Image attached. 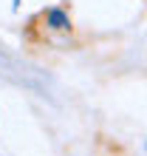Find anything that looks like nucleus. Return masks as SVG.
<instances>
[{"instance_id": "f257e3e1", "label": "nucleus", "mask_w": 147, "mask_h": 156, "mask_svg": "<svg viewBox=\"0 0 147 156\" xmlns=\"http://www.w3.org/2000/svg\"><path fill=\"white\" fill-rule=\"evenodd\" d=\"M45 23H48L51 29H57V31H71V17L62 12V9H51V12H45Z\"/></svg>"}]
</instances>
